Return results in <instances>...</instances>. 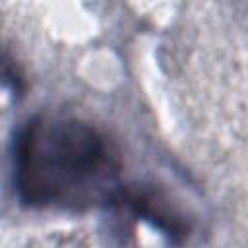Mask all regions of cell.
<instances>
[{"label": "cell", "mask_w": 248, "mask_h": 248, "mask_svg": "<svg viewBox=\"0 0 248 248\" xmlns=\"http://www.w3.org/2000/svg\"><path fill=\"white\" fill-rule=\"evenodd\" d=\"M14 184L29 207L79 211L124 194L114 145L95 126L62 116H35L17 132Z\"/></svg>", "instance_id": "1"}]
</instances>
